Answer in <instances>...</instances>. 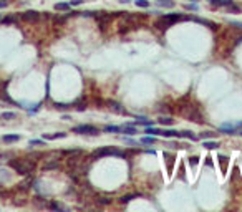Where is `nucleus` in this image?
I'll use <instances>...</instances> for the list:
<instances>
[{
    "instance_id": "obj_1",
    "label": "nucleus",
    "mask_w": 242,
    "mask_h": 212,
    "mask_svg": "<svg viewBox=\"0 0 242 212\" xmlns=\"http://www.w3.org/2000/svg\"><path fill=\"white\" fill-rule=\"evenodd\" d=\"M10 167H13L18 174H30L33 172L35 169V162L30 161V159H25V157H18V159H13L10 161Z\"/></svg>"
},
{
    "instance_id": "obj_2",
    "label": "nucleus",
    "mask_w": 242,
    "mask_h": 212,
    "mask_svg": "<svg viewBox=\"0 0 242 212\" xmlns=\"http://www.w3.org/2000/svg\"><path fill=\"white\" fill-rule=\"evenodd\" d=\"M179 113H181L184 118H187V119H191V121H196V123H203V116H201L199 109L196 108L194 104H191V103H186V104H182L181 108H179Z\"/></svg>"
},
{
    "instance_id": "obj_3",
    "label": "nucleus",
    "mask_w": 242,
    "mask_h": 212,
    "mask_svg": "<svg viewBox=\"0 0 242 212\" xmlns=\"http://www.w3.org/2000/svg\"><path fill=\"white\" fill-rule=\"evenodd\" d=\"M184 17H181V15H164V17H161V19L154 23L158 28H161V30H164V28H168V27H171L174 22H177V20H182Z\"/></svg>"
},
{
    "instance_id": "obj_4",
    "label": "nucleus",
    "mask_w": 242,
    "mask_h": 212,
    "mask_svg": "<svg viewBox=\"0 0 242 212\" xmlns=\"http://www.w3.org/2000/svg\"><path fill=\"white\" fill-rule=\"evenodd\" d=\"M111 154H113V156H121V157H123L124 152H121V151H118V149H113V148H103V149L95 151L91 157H103V156H111Z\"/></svg>"
},
{
    "instance_id": "obj_5",
    "label": "nucleus",
    "mask_w": 242,
    "mask_h": 212,
    "mask_svg": "<svg viewBox=\"0 0 242 212\" xmlns=\"http://www.w3.org/2000/svg\"><path fill=\"white\" fill-rule=\"evenodd\" d=\"M73 133H78V134H98L100 129H98L96 126H91V125H82V126L73 128Z\"/></svg>"
},
{
    "instance_id": "obj_6",
    "label": "nucleus",
    "mask_w": 242,
    "mask_h": 212,
    "mask_svg": "<svg viewBox=\"0 0 242 212\" xmlns=\"http://www.w3.org/2000/svg\"><path fill=\"white\" fill-rule=\"evenodd\" d=\"M22 19H24L25 22H28V23H35V22H38L40 15L35 10H28V12H25V13H22Z\"/></svg>"
},
{
    "instance_id": "obj_7",
    "label": "nucleus",
    "mask_w": 242,
    "mask_h": 212,
    "mask_svg": "<svg viewBox=\"0 0 242 212\" xmlns=\"http://www.w3.org/2000/svg\"><path fill=\"white\" fill-rule=\"evenodd\" d=\"M108 106H109V109H113V111H114V113H118V114H126L124 106H121V104L116 103V101H109Z\"/></svg>"
},
{
    "instance_id": "obj_8",
    "label": "nucleus",
    "mask_w": 242,
    "mask_h": 212,
    "mask_svg": "<svg viewBox=\"0 0 242 212\" xmlns=\"http://www.w3.org/2000/svg\"><path fill=\"white\" fill-rule=\"evenodd\" d=\"M239 126H242V123H237L235 126H232V125H224V126H221V131L226 133V134H234L235 128H239Z\"/></svg>"
},
{
    "instance_id": "obj_9",
    "label": "nucleus",
    "mask_w": 242,
    "mask_h": 212,
    "mask_svg": "<svg viewBox=\"0 0 242 212\" xmlns=\"http://www.w3.org/2000/svg\"><path fill=\"white\" fill-rule=\"evenodd\" d=\"M212 5H216V7H229L230 3H232V0H209Z\"/></svg>"
},
{
    "instance_id": "obj_10",
    "label": "nucleus",
    "mask_w": 242,
    "mask_h": 212,
    "mask_svg": "<svg viewBox=\"0 0 242 212\" xmlns=\"http://www.w3.org/2000/svg\"><path fill=\"white\" fill-rule=\"evenodd\" d=\"M60 167V164L58 162H47V164H43V171H50V169H58Z\"/></svg>"
},
{
    "instance_id": "obj_11",
    "label": "nucleus",
    "mask_w": 242,
    "mask_h": 212,
    "mask_svg": "<svg viewBox=\"0 0 242 212\" xmlns=\"http://www.w3.org/2000/svg\"><path fill=\"white\" fill-rule=\"evenodd\" d=\"M181 138H187V139H191V141H196V139H197V136H196V134H192L191 131H182V133H181Z\"/></svg>"
},
{
    "instance_id": "obj_12",
    "label": "nucleus",
    "mask_w": 242,
    "mask_h": 212,
    "mask_svg": "<svg viewBox=\"0 0 242 212\" xmlns=\"http://www.w3.org/2000/svg\"><path fill=\"white\" fill-rule=\"evenodd\" d=\"M20 138L17 136V134H8V136H3V141L5 143H15V141H18Z\"/></svg>"
},
{
    "instance_id": "obj_13",
    "label": "nucleus",
    "mask_w": 242,
    "mask_h": 212,
    "mask_svg": "<svg viewBox=\"0 0 242 212\" xmlns=\"http://www.w3.org/2000/svg\"><path fill=\"white\" fill-rule=\"evenodd\" d=\"M217 143H216V141H204V148L206 149H216L217 148Z\"/></svg>"
},
{
    "instance_id": "obj_14",
    "label": "nucleus",
    "mask_w": 242,
    "mask_h": 212,
    "mask_svg": "<svg viewBox=\"0 0 242 212\" xmlns=\"http://www.w3.org/2000/svg\"><path fill=\"white\" fill-rule=\"evenodd\" d=\"M66 133H56V134H47L45 139H56V138H65Z\"/></svg>"
},
{
    "instance_id": "obj_15",
    "label": "nucleus",
    "mask_w": 242,
    "mask_h": 212,
    "mask_svg": "<svg viewBox=\"0 0 242 212\" xmlns=\"http://www.w3.org/2000/svg\"><path fill=\"white\" fill-rule=\"evenodd\" d=\"M121 131H123V133H126V134H136L138 131H136V129L133 128V126H128V125H126L123 129H121Z\"/></svg>"
},
{
    "instance_id": "obj_16",
    "label": "nucleus",
    "mask_w": 242,
    "mask_h": 212,
    "mask_svg": "<svg viewBox=\"0 0 242 212\" xmlns=\"http://www.w3.org/2000/svg\"><path fill=\"white\" fill-rule=\"evenodd\" d=\"M105 131H108V133H119L121 131V128L119 126H105Z\"/></svg>"
},
{
    "instance_id": "obj_17",
    "label": "nucleus",
    "mask_w": 242,
    "mask_h": 212,
    "mask_svg": "<svg viewBox=\"0 0 242 212\" xmlns=\"http://www.w3.org/2000/svg\"><path fill=\"white\" fill-rule=\"evenodd\" d=\"M136 197V194H129V196H123V197H121L119 199V201L121 202H123V204H126V202H129V201H133V199Z\"/></svg>"
},
{
    "instance_id": "obj_18",
    "label": "nucleus",
    "mask_w": 242,
    "mask_h": 212,
    "mask_svg": "<svg viewBox=\"0 0 242 212\" xmlns=\"http://www.w3.org/2000/svg\"><path fill=\"white\" fill-rule=\"evenodd\" d=\"M145 144H153V143H156V138H153V136H146V138H143L141 139Z\"/></svg>"
},
{
    "instance_id": "obj_19",
    "label": "nucleus",
    "mask_w": 242,
    "mask_h": 212,
    "mask_svg": "<svg viewBox=\"0 0 242 212\" xmlns=\"http://www.w3.org/2000/svg\"><path fill=\"white\" fill-rule=\"evenodd\" d=\"M159 5H164V7H174V2H172V0H159Z\"/></svg>"
},
{
    "instance_id": "obj_20",
    "label": "nucleus",
    "mask_w": 242,
    "mask_h": 212,
    "mask_svg": "<svg viewBox=\"0 0 242 212\" xmlns=\"http://www.w3.org/2000/svg\"><path fill=\"white\" fill-rule=\"evenodd\" d=\"M68 8H70L68 3H56L55 5V10H68Z\"/></svg>"
},
{
    "instance_id": "obj_21",
    "label": "nucleus",
    "mask_w": 242,
    "mask_h": 212,
    "mask_svg": "<svg viewBox=\"0 0 242 212\" xmlns=\"http://www.w3.org/2000/svg\"><path fill=\"white\" fill-rule=\"evenodd\" d=\"M136 5H138V7L146 8V7H149V2H148V0H136Z\"/></svg>"
},
{
    "instance_id": "obj_22",
    "label": "nucleus",
    "mask_w": 242,
    "mask_h": 212,
    "mask_svg": "<svg viewBox=\"0 0 242 212\" xmlns=\"http://www.w3.org/2000/svg\"><path fill=\"white\" fill-rule=\"evenodd\" d=\"M217 159H219V161H221V164H222V171H226V166H227V157H226V156H219Z\"/></svg>"
},
{
    "instance_id": "obj_23",
    "label": "nucleus",
    "mask_w": 242,
    "mask_h": 212,
    "mask_svg": "<svg viewBox=\"0 0 242 212\" xmlns=\"http://www.w3.org/2000/svg\"><path fill=\"white\" fill-rule=\"evenodd\" d=\"M0 118H2V119H13V118H15V113H3Z\"/></svg>"
},
{
    "instance_id": "obj_24",
    "label": "nucleus",
    "mask_w": 242,
    "mask_h": 212,
    "mask_svg": "<svg viewBox=\"0 0 242 212\" xmlns=\"http://www.w3.org/2000/svg\"><path fill=\"white\" fill-rule=\"evenodd\" d=\"M197 162H199V157L197 156H191V157H189V164H191V166H196Z\"/></svg>"
},
{
    "instance_id": "obj_25",
    "label": "nucleus",
    "mask_w": 242,
    "mask_h": 212,
    "mask_svg": "<svg viewBox=\"0 0 242 212\" xmlns=\"http://www.w3.org/2000/svg\"><path fill=\"white\" fill-rule=\"evenodd\" d=\"M159 123H161V125H172V119H171V118H161Z\"/></svg>"
},
{
    "instance_id": "obj_26",
    "label": "nucleus",
    "mask_w": 242,
    "mask_h": 212,
    "mask_svg": "<svg viewBox=\"0 0 242 212\" xmlns=\"http://www.w3.org/2000/svg\"><path fill=\"white\" fill-rule=\"evenodd\" d=\"M227 10H229V12H234V13H239V12H240V8L235 7V5H232V3H230L229 7H227Z\"/></svg>"
},
{
    "instance_id": "obj_27",
    "label": "nucleus",
    "mask_w": 242,
    "mask_h": 212,
    "mask_svg": "<svg viewBox=\"0 0 242 212\" xmlns=\"http://www.w3.org/2000/svg\"><path fill=\"white\" fill-rule=\"evenodd\" d=\"M30 144H32V146H42V144H43V141H42V139H32V141H30Z\"/></svg>"
},
{
    "instance_id": "obj_28",
    "label": "nucleus",
    "mask_w": 242,
    "mask_h": 212,
    "mask_svg": "<svg viewBox=\"0 0 242 212\" xmlns=\"http://www.w3.org/2000/svg\"><path fill=\"white\" fill-rule=\"evenodd\" d=\"M216 133H212V131H206V133H203L201 134V138H212Z\"/></svg>"
},
{
    "instance_id": "obj_29",
    "label": "nucleus",
    "mask_w": 242,
    "mask_h": 212,
    "mask_svg": "<svg viewBox=\"0 0 242 212\" xmlns=\"http://www.w3.org/2000/svg\"><path fill=\"white\" fill-rule=\"evenodd\" d=\"M85 0H71V5H82Z\"/></svg>"
},
{
    "instance_id": "obj_30",
    "label": "nucleus",
    "mask_w": 242,
    "mask_h": 212,
    "mask_svg": "<svg viewBox=\"0 0 242 212\" xmlns=\"http://www.w3.org/2000/svg\"><path fill=\"white\" fill-rule=\"evenodd\" d=\"M232 25H234V27H237V28H240V30H242V23H240V22H232Z\"/></svg>"
},
{
    "instance_id": "obj_31",
    "label": "nucleus",
    "mask_w": 242,
    "mask_h": 212,
    "mask_svg": "<svg viewBox=\"0 0 242 212\" xmlns=\"http://www.w3.org/2000/svg\"><path fill=\"white\" fill-rule=\"evenodd\" d=\"M100 202H101V204H109L108 199H100Z\"/></svg>"
},
{
    "instance_id": "obj_32",
    "label": "nucleus",
    "mask_w": 242,
    "mask_h": 212,
    "mask_svg": "<svg viewBox=\"0 0 242 212\" xmlns=\"http://www.w3.org/2000/svg\"><path fill=\"white\" fill-rule=\"evenodd\" d=\"M240 134H242V131H240Z\"/></svg>"
}]
</instances>
